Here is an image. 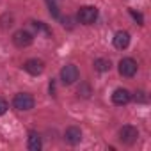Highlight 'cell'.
<instances>
[{
  "instance_id": "1",
  "label": "cell",
  "mask_w": 151,
  "mask_h": 151,
  "mask_svg": "<svg viewBox=\"0 0 151 151\" xmlns=\"http://www.w3.org/2000/svg\"><path fill=\"white\" fill-rule=\"evenodd\" d=\"M34 105H36L34 96L29 94V93H18V94H14V98H13V107H14L16 110H20V112L32 110Z\"/></svg>"
},
{
  "instance_id": "2",
  "label": "cell",
  "mask_w": 151,
  "mask_h": 151,
  "mask_svg": "<svg viewBox=\"0 0 151 151\" xmlns=\"http://www.w3.org/2000/svg\"><path fill=\"white\" fill-rule=\"evenodd\" d=\"M117 69H119V75H121V77L132 78L133 75L137 73V69H139V64H137V60H135V59H132V57H124V59H121V60H119Z\"/></svg>"
},
{
  "instance_id": "3",
  "label": "cell",
  "mask_w": 151,
  "mask_h": 151,
  "mask_svg": "<svg viewBox=\"0 0 151 151\" xmlns=\"http://www.w3.org/2000/svg\"><path fill=\"white\" fill-rule=\"evenodd\" d=\"M77 18H78V22L82 25H93L98 20V7H94V6H84V7H80Z\"/></svg>"
},
{
  "instance_id": "4",
  "label": "cell",
  "mask_w": 151,
  "mask_h": 151,
  "mask_svg": "<svg viewBox=\"0 0 151 151\" xmlns=\"http://www.w3.org/2000/svg\"><path fill=\"white\" fill-rule=\"evenodd\" d=\"M80 77V73H78V68L75 66V64H66L62 69H60V82L64 86H71L78 80Z\"/></svg>"
},
{
  "instance_id": "5",
  "label": "cell",
  "mask_w": 151,
  "mask_h": 151,
  "mask_svg": "<svg viewBox=\"0 0 151 151\" xmlns=\"http://www.w3.org/2000/svg\"><path fill=\"white\" fill-rule=\"evenodd\" d=\"M139 139V130L132 124H124L121 130H119V140L124 144V146H132L135 144Z\"/></svg>"
},
{
  "instance_id": "6",
  "label": "cell",
  "mask_w": 151,
  "mask_h": 151,
  "mask_svg": "<svg viewBox=\"0 0 151 151\" xmlns=\"http://www.w3.org/2000/svg\"><path fill=\"white\" fill-rule=\"evenodd\" d=\"M32 41H34V36L29 32V30H16L14 34H13V43H14V46H18V48H27V46H30L32 45Z\"/></svg>"
},
{
  "instance_id": "7",
  "label": "cell",
  "mask_w": 151,
  "mask_h": 151,
  "mask_svg": "<svg viewBox=\"0 0 151 151\" xmlns=\"http://www.w3.org/2000/svg\"><path fill=\"white\" fill-rule=\"evenodd\" d=\"M23 69L32 75V77H37V75H41L45 71V62L41 59H29L23 62Z\"/></svg>"
},
{
  "instance_id": "8",
  "label": "cell",
  "mask_w": 151,
  "mask_h": 151,
  "mask_svg": "<svg viewBox=\"0 0 151 151\" xmlns=\"http://www.w3.org/2000/svg\"><path fill=\"white\" fill-rule=\"evenodd\" d=\"M130 100H132V93H130L128 89H124V87H119V89H116V91L112 93V101H114V105L123 107V105L130 103Z\"/></svg>"
},
{
  "instance_id": "9",
  "label": "cell",
  "mask_w": 151,
  "mask_h": 151,
  "mask_svg": "<svg viewBox=\"0 0 151 151\" xmlns=\"http://www.w3.org/2000/svg\"><path fill=\"white\" fill-rule=\"evenodd\" d=\"M64 140L71 146H77L80 140H82V130L78 126H69L66 132H64Z\"/></svg>"
},
{
  "instance_id": "10",
  "label": "cell",
  "mask_w": 151,
  "mask_h": 151,
  "mask_svg": "<svg viewBox=\"0 0 151 151\" xmlns=\"http://www.w3.org/2000/svg\"><path fill=\"white\" fill-rule=\"evenodd\" d=\"M128 45H130V34L126 30H117L114 36V46L117 50H124L128 48Z\"/></svg>"
},
{
  "instance_id": "11",
  "label": "cell",
  "mask_w": 151,
  "mask_h": 151,
  "mask_svg": "<svg viewBox=\"0 0 151 151\" xmlns=\"http://www.w3.org/2000/svg\"><path fill=\"white\" fill-rule=\"evenodd\" d=\"M27 147L30 151H39L43 147V142H41V135L37 132H30L29 133V140H27Z\"/></svg>"
},
{
  "instance_id": "12",
  "label": "cell",
  "mask_w": 151,
  "mask_h": 151,
  "mask_svg": "<svg viewBox=\"0 0 151 151\" xmlns=\"http://www.w3.org/2000/svg\"><path fill=\"white\" fill-rule=\"evenodd\" d=\"M93 66H94V69H96L98 73H105V71H109V69H110V66H112V64H110V60H109V59H96Z\"/></svg>"
},
{
  "instance_id": "13",
  "label": "cell",
  "mask_w": 151,
  "mask_h": 151,
  "mask_svg": "<svg viewBox=\"0 0 151 151\" xmlns=\"http://www.w3.org/2000/svg\"><path fill=\"white\" fill-rule=\"evenodd\" d=\"M32 27H34L37 32H45L46 36H50V34H52V32H50V29H48L43 22H32Z\"/></svg>"
},
{
  "instance_id": "14",
  "label": "cell",
  "mask_w": 151,
  "mask_h": 151,
  "mask_svg": "<svg viewBox=\"0 0 151 151\" xmlns=\"http://www.w3.org/2000/svg\"><path fill=\"white\" fill-rule=\"evenodd\" d=\"M133 100H135V101H139V103H146V101H147V96H146V93H144V91H137V93H135V96H133Z\"/></svg>"
},
{
  "instance_id": "15",
  "label": "cell",
  "mask_w": 151,
  "mask_h": 151,
  "mask_svg": "<svg viewBox=\"0 0 151 151\" xmlns=\"http://www.w3.org/2000/svg\"><path fill=\"white\" fill-rule=\"evenodd\" d=\"M78 96L89 98V96H91V87H89V86H84V89H78Z\"/></svg>"
},
{
  "instance_id": "16",
  "label": "cell",
  "mask_w": 151,
  "mask_h": 151,
  "mask_svg": "<svg viewBox=\"0 0 151 151\" xmlns=\"http://www.w3.org/2000/svg\"><path fill=\"white\" fill-rule=\"evenodd\" d=\"M7 109H9V103H7L4 98H0V116H4V114L7 112Z\"/></svg>"
},
{
  "instance_id": "17",
  "label": "cell",
  "mask_w": 151,
  "mask_h": 151,
  "mask_svg": "<svg viewBox=\"0 0 151 151\" xmlns=\"http://www.w3.org/2000/svg\"><path fill=\"white\" fill-rule=\"evenodd\" d=\"M130 14H132V16H133V18H135V20H137V22H139L140 25L144 23V20H142V14H139V13H135L133 9H130Z\"/></svg>"
}]
</instances>
